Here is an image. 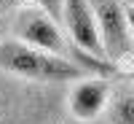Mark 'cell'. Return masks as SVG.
<instances>
[{
	"mask_svg": "<svg viewBox=\"0 0 134 124\" xmlns=\"http://www.w3.org/2000/svg\"><path fill=\"white\" fill-rule=\"evenodd\" d=\"M14 38L30 43L35 49H43V51H51V54H59V57H67L83 67L86 73H110L113 70V62L107 59H99V57H91L75 46V43L67 38V32L62 27V22H57L48 11H43L38 6H21L14 16Z\"/></svg>",
	"mask_w": 134,
	"mask_h": 124,
	"instance_id": "6da1fadb",
	"label": "cell"
},
{
	"mask_svg": "<svg viewBox=\"0 0 134 124\" xmlns=\"http://www.w3.org/2000/svg\"><path fill=\"white\" fill-rule=\"evenodd\" d=\"M0 70L24 78V81H40V84H64L86 73L78 62L35 49L19 38L0 41Z\"/></svg>",
	"mask_w": 134,
	"mask_h": 124,
	"instance_id": "7a4b0ae2",
	"label": "cell"
},
{
	"mask_svg": "<svg viewBox=\"0 0 134 124\" xmlns=\"http://www.w3.org/2000/svg\"><path fill=\"white\" fill-rule=\"evenodd\" d=\"M62 27L67 38L81 51L91 57L107 59L102 49V35H99V22L91 0H62Z\"/></svg>",
	"mask_w": 134,
	"mask_h": 124,
	"instance_id": "3957f363",
	"label": "cell"
},
{
	"mask_svg": "<svg viewBox=\"0 0 134 124\" xmlns=\"http://www.w3.org/2000/svg\"><path fill=\"white\" fill-rule=\"evenodd\" d=\"M97 22H99V35H102V49H105V57L107 62H118L131 54L134 49V41H131V32L126 27V14H124V6L118 0H99L97 3Z\"/></svg>",
	"mask_w": 134,
	"mask_h": 124,
	"instance_id": "277c9868",
	"label": "cell"
},
{
	"mask_svg": "<svg viewBox=\"0 0 134 124\" xmlns=\"http://www.w3.org/2000/svg\"><path fill=\"white\" fill-rule=\"evenodd\" d=\"M67 92V111L75 116V121H94L105 113L110 103V84L99 76H81L70 81Z\"/></svg>",
	"mask_w": 134,
	"mask_h": 124,
	"instance_id": "5b68a950",
	"label": "cell"
},
{
	"mask_svg": "<svg viewBox=\"0 0 134 124\" xmlns=\"http://www.w3.org/2000/svg\"><path fill=\"white\" fill-rule=\"evenodd\" d=\"M105 111L110 116V124H134V84L129 89H121L115 97L110 95Z\"/></svg>",
	"mask_w": 134,
	"mask_h": 124,
	"instance_id": "8992f818",
	"label": "cell"
},
{
	"mask_svg": "<svg viewBox=\"0 0 134 124\" xmlns=\"http://www.w3.org/2000/svg\"><path fill=\"white\" fill-rule=\"evenodd\" d=\"M11 3H16V6H38L43 11H48L57 22H62V0H11Z\"/></svg>",
	"mask_w": 134,
	"mask_h": 124,
	"instance_id": "52a82bcc",
	"label": "cell"
},
{
	"mask_svg": "<svg viewBox=\"0 0 134 124\" xmlns=\"http://www.w3.org/2000/svg\"><path fill=\"white\" fill-rule=\"evenodd\" d=\"M124 14H126V27H129V32H131V41H134V3L124 8Z\"/></svg>",
	"mask_w": 134,
	"mask_h": 124,
	"instance_id": "ba28073f",
	"label": "cell"
},
{
	"mask_svg": "<svg viewBox=\"0 0 134 124\" xmlns=\"http://www.w3.org/2000/svg\"><path fill=\"white\" fill-rule=\"evenodd\" d=\"M126 78H129V81H131V84H134V67H131V70H129V73H126Z\"/></svg>",
	"mask_w": 134,
	"mask_h": 124,
	"instance_id": "9c48e42d",
	"label": "cell"
},
{
	"mask_svg": "<svg viewBox=\"0 0 134 124\" xmlns=\"http://www.w3.org/2000/svg\"><path fill=\"white\" fill-rule=\"evenodd\" d=\"M124 3H126V6H131V3H134V0H124Z\"/></svg>",
	"mask_w": 134,
	"mask_h": 124,
	"instance_id": "30bf717a",
	"label": "cell"
},
{
	"mask_svg": "<svg viewBox=\"0 0 134 124\" xmlns=\"http://www.w3.org/2000/svg\"><path fill=\"white\" fill-rule=\"evenodd\" d=\"M72 124H86V121H72Z\"/></svg>",
	"mask_w": 134,
	"mask_h": 124,
	"instance_id": "8fae6325",
	"label": "cell"
},
{
	"mask_svg": "<svg viewBox=\"0 0 134 124\" xmlns=\"http://www.w3.org/2000/svg\"><path fill=\"white\" fill-rule=\"evenodd\" d=\"M0 124H3V119H0Z\"/></svg>",
	"mask_w": 134,
	"mask_h": 124,
	"instance_id": "7c38bea8",
	"label": "cell"
}]
</instances>
